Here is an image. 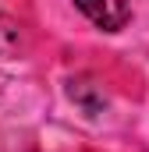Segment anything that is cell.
Instances as JSON below:
<instances>
[{"mask_svg":"<svg viewBox=\"0 0 149 152\" xmlns=\"http://www.w3.org/2000/svg\"><path fill=\"white\" fill-rule=\"evenodd\" d=\"M18 42H21L18 21H14V18H7V14L0 11V60H7V57L18 50Z\"/></svg>","mask_w":149,"mask_h":152,"instance_id":"obj_2","label":"cell"},{"mask_svg":"<svg viewBox=\"0 0 149 152\" xmlns=\"http://www.w3.org/2000/svg\"><path fill=\"white\" fill-rule=\"evenodd\" d=\"M74 4H78V11H82L92 25H100V28H107V32L124 28L128 18H131V4H128V0H74Z\"/></svg>","mask_w":149,"mask_h":152,"instance_id":"obj_1","label":"cell"}]
</instances>
